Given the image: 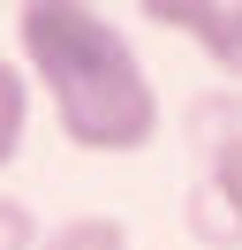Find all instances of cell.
I'll return each instance as SVG.
<instances>
[{
	"label": "cell",
	"instance_id": "obj_1",
	"mask_svg": "<svg viewBox=\"0 0 242 250\" xmlns=\"http://www.w3.org/2000/svg\"><path fill=\"white\" fill-rule=\"evenodd\" d=\"M15 53H23V76L53 99V122L76 152L121 159L159 137V91L129 53V38L114 31V16L83 0H23Z\"/></svg>",
	"mask_w": 242,
	"mask_h": 250
},
{
	"label": "cell",
	"instance_id": "obj_2",
	"mask_svg": "<svg viewBox=\"0 0 242 250\" xmlns=\"http://www.w3.org/2000/svg\"><path fill=\"white\" fill-rule=\"evenodd\" d=\"M144 23L182 31L227 83H242V0H144Z\"/></svg>",
	"mask_w": 242,
	"mask_h": 250
},
{
	"label": "cell",
	"instance_id": "obj_3",
	"mask_svg": "<svg viewBox=\"0 0 242 250\" xmlns=\"http://www.w3.org/2000/svg\"><path fill=\"white\" fill-rule=\"evenodd\" d=\"M182 228H189V243H204V250H242V212L212 182H197L189 197H182Z\"/></svg>",
	"mask_w": 242,
	"mask_h": 250
},
{
	"label": "cell",
	"instance_id": "obj_4",
	"mask_svg": "<svg viewBox=\"0 0 242 250\" xmlns=\"http://www.w3.org/2000/svg\"><path fill=\"white\" fill-rule=\"evenodd\" d=\"M182 129H189V144H197L204 159H220L227 144L242 137V91H204V99H189Z\"/></svg>",
	"mask_w": 242,
	"mask_h": 250
},
{
	"label": "cell",
	"instance_id": "obj_5",
	"mask_svg": "<svg viewBox=\"0 0 242 250\" xmlns=\"http://www.w3.org/2000/svg\"><path fill=\"white\" fill-rule=\"evenodd\" d=\"M23 137H30V76H23V61L0 53V167L23 152Z\"/></svg>",
	"mask_w": 242,
	"mask_h": 250
},
{
	"label": "cell",
	"instance_id": "obj_6",
	"mask_svg": "<svg viewBox=\"0 0 242 250\" xmlns=\"http://www.w3.org/2000/svg\"><path fill=\"white\" fill-rule=\"evenodd\" d=\"M38 250H129V228L114 212H68L60 228H45Z\"/></svg>",
	"mask_w": 242,
	"mask_h": 250
},
{
	"label": "cell",
	"instance_id": "obj_7",
	"mask_svg": "<svg viewBox=\"0 0 242 250\" xmlns=\"http://www.w3.org/2000/svg\"><path fill=\"white\" fill-rule=\"evenodd\" d=\"M38 243H45L38 212H30L23 197H0V250H38Z\"/></svg>",
	"mask_w": 242,
	"mask_h": 250
},
{
	"label": "cell",
	"instance_id": "obj_8",
	"mask_svg": "<svg viewBox=\"0 0 242 250\" xmlns=\"http://www.w3.org/2000/svg\"><path fill=\"white\" fill-rule=\"evenodd\" d=\"M204 182H212V189H220V197H227V205H235V212H242V137L227 144L220 159H212V174H204Z\"/></svg>",
	"mask_w": 242,
	"mask_h": 250
}]
</instances>
